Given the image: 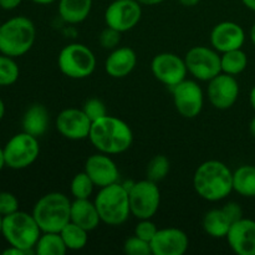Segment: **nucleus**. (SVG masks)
<instances>
[{"mask_svg":"<svg viewBox=\"0 0 255 255\" xmlns=\"http://www.w3.org/2000/svg\"><path fill=\"white\" fill-rule=\"evenodd\" d=\"M193 188L204 201H223L233 192V172L223 162L209 159L194 172Z\"/></svg>","mask_w":255,"mask_h":255,"instance_id":"1","label":"nucleus"},{"mask_svg":"<svg viewBox=\"0 0 255 255\" xmlns=\"http://www.w3.org/2000/svg\"><path fill=\"white\" fill-rule=\"evenodd\" d=\"M89 139L97 151L111 156L126 152L132 146L133 133L121 119L106 115L92 122Z\"/></svg>","mask_w":255,"mask_h":255,"instance_id":"2","label":"nucleus"},{"mask_svg":"<svg viewBox=\"0 0 255 255\" xmlns=\"http://www.w3.org/2000/svg\"><path fill=\"white\" fill-rule=\"evenodd\" d=\"M36 39V27L26 16H14L0 24V54L20 57L29 52Z\"/></svg>","mask_w":255,"mask_h":255,"instance_id":"3","label":"nucleus"},{"mask_svg":"<svg viewBox=\"0 0 255 255\" xmlns=\"http://www.w3.org/2000/svg\"><path fill=\"white\" fill-rule=\"evenodd\" d=\"M32 216L41 232L60 233L71 221V201L66 194L50 192L35 203Z\"/></svg>","mask_w":255,"mask_h":255,"instance_id":"4","label":"nucleus"},{"mask_svg":"<svg viewBox=\"0 0 255 255\" xmlns=\"http://www.w3.org/2000/svg\"><path fill=\"white\" fill-rule=\"evenodd\" d=\"M94 202L101 222L109 226H122L131 216L128 189L119 182L100 188Z\"/></svg>","mask_w":255,"mask_h":255,"instance_id":"5","label":"nucleus"},{"mask_svg":"<svg viewBox=\"0 0 255 255\" xmlns=\"http://www.w3.org/2000/svg\"><path fill=\"white\" fill-rule=\"evenodd\" d=\"M41 233L32 213H26L19 209L2 218L1 236L6 243L11 247L24 249L31 255L35 254V246Z\"/></svg>","mask_w":255,"mask_h":255,"instance_id":"6","label":"nucleus"},{"mask_svg":"<svg viewBox=\"0 0 255 255\" xmlns=\"http://www.w3.org/2000/svg\"><path fill=\"white\" fill-rule=\"evenodd\" d=\"M57 66L70 79H86L96 69V56L86 45L74 42L62 47L57 56Z\"/></svg>","mask_w":255,"mask_h":255,"instance_id":"7","label":"nucleus"},{"mask_svg":"<svg viewBox=\"0 0 255 255\" xmlns=\"http://www.w3.org/2000/svg\"><path fill=\"white\" fill-rule=\"evenodd\" d=\"M129 207H131V216L137 219H151L158 212L161 204V192L156 182L149 179L131 183L128 187Z\"/></svg>","mask_w":255,"mask_h":255,"instance_id":"8","label":"nucleus"},{"mask_svg":"<svg viewBox=\"0 0 255 255\" xmlns=\"http://www.w3.org/2000/svg\"><path fill=\"white\" fill-rule=\"evenodd\" d=\"M5 166L11 169H24L31 166L40 154L39 138L26 132L14 134L4 147Z\"/></svg>","mask_w":255,"mask_h":255,"instance_id":"9","label":"nucleus"},{"mask_svg":"<svg viewBox=\"0 0 255 255\" xmlns=\"http://www.w3.org/2000/svg\"><path fill=\"white\" fill-rule=\"evenodd\" d=\"M188 74L198 81L208 82L222 72L221 54L213 47L193 46L184 56Z\"/></svg>","mask_w":255,"mask_h":255,"instance_id":"10","label":"nucleus"},{"mask_svg":"<svg viewBox=\"0 0 255 255\" xmlns=\"http://www.w3.org/2000/svg\"><path fill=\"white\" fill-rule=\"evenodd\" d=\"M142 17V5L137 0H112L105 10L106 26L126 32L137 26Z\"/></svg>","mask_w":255,"mask_h":255,"instance_id":"11","label":"nucleus"},{"mask_svg":"<svg viewBox=\"0 0 255 255\" xmlns=\"http://www.w3.org/2000/svg\"><path fill=\"white\" fill-rule=\"evenodd\" d=\"M151 71L156 80L171 90L186 80L188 75L184 59L173 52L157 54L151 61Z\"/></svg>","mask_w":255,"mask_h":255,"instance_id":"12","label":"nucleus"},{"mask_svg":"<svg viewBox=\"0 0 255 255\" xmlns=\"http://www.w3.org/2000/svg\"><path fill=\"white\" fill-rule=\"evenodd\" d=\"M172 95L177 112L184 119H194L202 112L204 95L196 80H183L172 89Z\"/></svg>","mask_w":255,"mask_h":255,"instance_id":"13","label":"nucleus"},{"mask_svg":"<svg viewBox=\"0 0 255 255\" xmlns=\"http://www.w3.org/2000/svg\"><path fill=\"white\" fill-rule=\"evenodd\" d=\"M91 126L92 121L82 109H65L56 117V129L62 137L71 141L89 138Z\"/></svg>","mask_w":255,"mask_h":255,"instance_id":"14","label":"nucleus"},{"mask_svg":"<svg viewBox=\"0 0 255 255\" xmlns=\"http://www.w3.org/2000/svg\"><path fill=\"white\" fill-rule=\"evenodd\" d=\"M208 100L217 110H228L239 97V84L236 76L221 72L208 81Z\"/></svg>","mask_w":255,"mask_h":255,"instance_id":"15","label":"nucleus"},{"mask_svg":"<svg viewBox=\"0 0 255 255\" xmlns=\"http://www.w3.org/2000/svg\"><path fill=\"white\" fill-rule=\"evenodd\" d=\"M85 172L90 176L95 186L102 187L117 183L120 179V171L114 159L106 153L91 154L85 163Z\"/></svg>","mask_w":255,"mask_h":255,"instance_id":"16","label":"nucleus"},{"mask_svg":"<svg viewBox=\"0 0 255 255\" xmlns=\"http://www.w3.org/2000/svg\"><path fill=\"white\" fill-rule=\"evenodd\" d=\"M188 236L178 228L158 229L151 241L152 255H183L188 251Z\"/></svg>","mask_w":255,"mask_h":255,"instance_id":"17","label":"nucleus"},{"mask_svg":"<svg viewBox=\"0 0 255 255\" xmlns=\"http://www.w3.org/2000/svg\"><path fill=\"white\" fill-rule=\"evenodd\" d=\"M246 42V31L234 21H222L211 31V45L219 54L242 49Z\"/></svg>","mask_w":255,"mask_h":255,"instance_id":"18","label":"nucleus"},{"mask_svg":"<svg viewBox=\"0 0 255 255\" xmlns=\"http://www.w3.org/2000/svg\"><path fill=\"white\" fill-rule=\"evenodd\" d=\"M226 238L236 254L255 255V221L243 217L234 222Z\"/></svg>","mask_w":255,"mask_h":255,"instance_id":"19","label":"nucleus"},{"mask_svg":"<svg viewBox=\"0 0 255 255\" xmlns=\"http://www.w3.org/2000/svg\"><path fill=\"white\" fill-rule=\"evenodd\" d=\"M137 65V54L132 47L119 46L111 50L105 61V71L114 79L128 76Z\"/></svg>","mask_w":255,"mask_h":255,"instance_id":"20","label":"nucleus"},{"mask_svg":"<svg viewBox=\"0 0 255 255\" xmlns=\"http://www.w3.org/2000/svg\"><path fill=\"white\" fill-rule=\"evenodd\" d=\"M70 222L86 229L87 232L95 231L101 223V218H100L95 202L90 201V198L75 199L74 202H71V221Z\"/></svg>","mask_w":255,"mask_h":255,"instance_id":"21","label":"nucleus"},{"mask_svg":"<svg viewBox=\"0 0 255 255\" xmlns=\"http://www.w3.org/2000/svg\"><path fill=\"white\" fill-rule=\"evenodd\" d=\"M49 111L44 105L34 104L25 111L22 116V131L39 138L49 128Z\"/></svg>","mask_w":255,"mask_h":255,"instance_id":"22","label":"nucleus"},{"mask_svg":"<svg viewBox=\"0 0 255 255\" xmlns=\"http://www.w3.org/2000/svg\"><path fill=\"white\" fill-rule=\"evenodd\" d=\"M233 222L223 208H214L207 212L203 217L202 227L209 237L216 239L226 238Z\"/></svg>","mask_w":255,"mask_h":255,"instance_id":"23","label":"nucleus"},{"mask_svg":"<svg viewBox=\"0 0 255 255\" xmlns=\"http://www.w3.org/2000/svg\"><path fill=\"white\" fill-rule=\"evenodd\" d=\"M92 0H59V15L67 24H80L89 17Z\"/></svg>","mask_w":255,"mask_h":255,"instance_id":"24","label":"nucleus"},{"mask_svg":"<svg viewBox=\"0 0 255 255\" xmlns=\"http://www.w3.org/2000/svg\"><path fill=\"white\" fill-rule=\"evenodd\" d=\"M233 191L246 198H255V166L244 164L233 172Z\"/></svg>","mask_w":255,"mask_h":255,"instance_id":"25","label":"nucleus"},{"mask_svg":"<svg viewBox=\"0 0 255 255\" xmlns=\"http://www.w3.org/2000/svg\"><path fill=\"white\" fill-rule=\"evenodd\" d=\"M67 248L61 234L56 232H42L35 246V254L39 255H64Z\"/></svg>","mask_w":255,"mask_h":255,"instance_id":"26","label":"nucleus"},{"mask_svg":"<svg viewBox=\"0 0 255 255\" xmlns=\"http://www.w3.org/2000/svg\"><path fill=\"white\" fill-rule=\"evenodd\" d=\"M89 233L90 232H87L86 229L81 228L72 222L67 223L60 232L67 251H81V249H84L89 242Z\"/></svg>","mask_w":255,"mask_h":255,"instance_id":"27","label":"nucleus"},{"mask_svg":"<svg viewBox=\"0 0 255 255\" xmlns=\"http://www.w3.org/2000/svg\"><path fill=\"white\" fill-rule=\"evenodd\" d=\"M222 72L237 76L242 74L248 66V56L242 49L232 50L221 54Z\"/></svg>","mask_w":255,"mask_h":255,"instance_id":"28","label":"nucleus"},{"mask_svg":"<svg viewBox=\"0 0 255 255\" xmlns=\"http://www.w3.org/2000/svg\"><path fill=\"white\" fill-rule=\"evenodd\" d=\"M95 183L86 172H79L75 174L70 184V192L75 199H89L95 188Z\"/></svg>","mask_w":255,"mask_h":255,"instance_id":"29","label":"nucleus"},{"mask_svg":"<svg viewBox=\"0 0 255 255\" xmlns=\"http://www.w3.org/2000/svg\"><path fill=\"white\" fill-rule=\"evenodd\" d=\"M20 76V69L14 57L0 54V86H11Z\"/></svg>","mask_w":255,"mask_h":255,"instance_id":"30","label":"nucleus"},{"mask_svg":"<svg viewBox=\"0 0 255 255\" xmlns=\"http://www.w3.org/2000/svg\"><path fill=\"white\" fill-rule=\"evenodd\" d=\"M169 168H171L169 159L163 154H157L153 158H151V161L147 164V179L158 183L166 178L167 174L169 173Z\"/></svg>","mask_w":255,"mask_h":255,"instance_id":"31","label":"nucleus"},{"mask_svg":"<svg viewBox=\"0 0 255 255\" xmlns=\"http://www.w3.org/2000/svg\"><path fill=\"white\" fill-rule=\"evenodd\" d=\"M124 252L128 255H151V243L133 234L125 241Z\"/></svg>","mask_w":255,"mask_h":255,"instance_id":"32","label":"nucleus"},{"mask_svg":"<svg viewBox=\"0 0 255 255\" xmlns=\"http://www.w3.org/2000/svg\"><path fill=\"white\" fill-rule=\"evenodd\" d=\"M82 110H84L85 114L89 116V119L91 120L92 122L97 121V120L102 119V117H105L106 115H109L107 114V109L106 106H105L104 102L99 99H95V97L86 100Z\"/></svg>","mask_w":255,"mask_h":255,"instance_id":"33","label":"nucleus"},{"mask_svg":"<svg viewBox=\"0 0 255 255\" xmlns=\"http://www.w3.org/2000/svg\"><path fill=\"white\" fill-rule=\"evenodd\" d=\"M121 34L122 32L112 29V27L106 26L100 34V45L106 50H114L119 47L121 42Z\"/></svg>","mask_w":255,"mask_h":255,"instance_id":"34","label":"nucleus"},{"mask_svg":"<svg viewBox=\"0 0 255 255\" xmlns=\"http://www.w3.org/2000/svg\"><path fill=\"white\" fill-rule=\"evenodd\" d=\"M19 211V199L11 192H0V214L9 216Z\"/></svg>","mask_w":255,"mask_h":255,"instance_id":"35","label":"nucleus"},{"mask_svg":"<svg viewBox=\"0 0 255 255\" xmlns=\"http://www.w3.org/2000/svg\"><path fill=\"white\" fill-rule=\"evenodd\" d=\"M157 231H158V228L151 219H139V222L134 227V236L151 243L153 237L156 236Z\"/></svg>","mask_w":255,"mask_h":255,"instance_id":"36","label":"nucleus"},{"mask_svg":"<svg viewBox=\"0 0 255 255\" xmlns=\"http://www.w3.org/2000/svg\"><path fill=\"white\" fill-rule=\"evenodd\" d=\"M222 208L224 209L227 216L231 218V221L233 222V223L234 222L239 221L241 218H243V209H242V207L239 206L237 202H228V203L224 204Z\"/></svg>","mask_w":255,"mask_h":255,"instance_id":"37","label":"nucleus"},{"mask_svg":"<svg viewBox=\"0 0 255 255\" xmlns=\"http://www.w3.org/2000/svg\"><path fill=\"white\" fill-rule=\"evenodd\" d=\"M22 2V0H0V7L2 10H14Z\"/></svg>","mask_w":255,"mask_h":255,"instance_id":"38","label":"nucleus"},{"mask_svg":"<svg viewBox=\"0 0 255 255\" xmlns=\"http://www.w3.org/2000/svg\"><path fill=\"white\" fill-rule=\"evenodd\" d=\"M2 255H31L29 252L24 251V249L16 248V247L9 246V248H6L5 251H2Z\"/></svg>","mask_w":255,"mask_h":255,"instance_id":"39","label":"nucleus"},{"mask_svg":"<svg viewBox=\"0 0 255 255\" xmlns=\"http://www.w3.org/2000/svg\"><path fill=\"white\" fill-rule=\"evenodd\" d=\"M141 5H147V6H153V5H158L161 2L166 1V0H137Z\"/></svg>","mask_w":255,"mask_h":255,"instance_id":"40","label":"nucleus"},{"mask_svg":"<svg viewBox=\"0 0 255 255\" xmlns=\"http://www.w3.org/2000/svg\"><path fill=\"white\" fill-rule=\"evenodd\" d=\"M179 2H181L183 6H187V7H192V6H196L197 4H198L201 0H178Z\"/></svg>","mask_w":255,"mask_h":255,"instance_id":"41","label":"nucleus"},{"mask_svg":"<svg viewBox=\"0 0 255 255\" xmlns=\"http://www.w3.org/2000/svg\"><path fill=\"white\" fill-rule=\"evenodd\" d=\"M242 2H243L247 9L255 11V0H242Z\"/></svg>","mask_w":255,"mask_h":255,"instance_id":"42","label":"nucleus"},{"mask_svg":"<svg viewBox=\"0 0 255 255\" xmlns=\"http://www.w3.org/2000/svg\"><path fill=\"white\" fill-rule=\"evenodd\" d=\"M249 101H251L252 107H253V110L255 111V86L251 90V95H249Z\"/></svg>","mask_w":255,"mask_h":255,"instance_id":"43","label":"nucleus"},{"mask_svg":"<svg viewBox=\"0 0 255 255\" xmlns=\"http://www.w3.org/2000/svg\"><path fill=\"white\" fill-rule=\"evenodd\" d=\"M5 166V157H4V149L2 147H0V171H1Z\"/></svg>","mask_w":255,"mask_h":255,"instance_id":"44","label":"nucleus"},{"mask_svg":"<svg viewBox=\"0 0 255 255\" xmlns=\"http://www.w3.org/2000/svg\"><path fill=\"white\" fill-rule=\"evenodd\" d=\"M31 1L39 5H49V4H52V2H55L56 0H31Z\"/></svg>","mask_w":255,"mask_h":255,"instance_id":"45","label":"nucleus"},{"mask_svg":"<svg viewBox=\"0 0 255 255\" xmlns=\"http://www.w3.org/2000/svg\"><path fill=\"white\" fill-rule=\"evenodd\" d=\"M4 116H5V104L1 100V97H0V121L4 119Z\"/></svg>","mask_w":255,"mask_h":255,"instance_id":"46","label":"nucleus"},{"mask_svg":"<svg viewBox=\"0 0 255 255\" xmlns=\"http://www.w3.org/2000/svg\"><path fill=\"white\" fill-rule=\"evenodd\" d=\"M249 131H251L252 136L255 138V116L253 117V120L251 121V125H249Z\"/></svg>","mask_w":255,"mask_h":255,"instance_id":"47","label":"nucleus"},{"mask_svg":"<svg viewBox=\"0 0 255 255\" xmlns=\"http://www.w3.org/2000/svg\"><path fill=\"white\" fill-rule=\"evenodd\" d=\"M251 40H252V42H253V45L255 46V22H254V25L252 26V29H251Z\"/></svg>","mask_w":255,"mask_h":255,"instance_id":"48","label":"nucleus"},{"mask_svg":"<svg viewBox=\"0 0 255 255\" xmlns=\"http://www.w3.org/2000/svg\"><path fill=\"white\" fill-rule=\"evenodd\" d=\"M2 218H4V217L0 214V236H1V231H2Z\"/></svg>","mask_w":255,"mask_h":255,"instance_id":"49","label":"nucleus"}]
</instances>
